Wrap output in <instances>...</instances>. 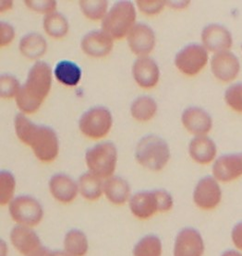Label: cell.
Segmentation results:
<instances>
[{
	"instance_id": "cell-14",
	"label": "cell",
	"mask_w": 242,
	"mask_h": 256,
	"mask_svg": "<svg viewBox=\"0 0 242 256\" xmlns=\"http://www.w3.org/2000/svg\"><path fill=\"white\" fill-rule=\"evenodd\" d=\"M130 51L137 58L149 56L156 44V36L152 27L143 22H137L127 36Z\"/></svg>"
},
{
	"instance_id": "cell-10",
	"label": "cell",
	"mask_w": 242,
	"mask_h": 256,
	"mask_svg": "<svg viewBox=\"0 0 242 256\" xmlns=\"http://www.w3.org/2000/svg\"><path fill=\"white\" fill-rule=\"evenodd\" d=\"M128 204L131 215L139 220H151L161 213L157 189L133 194Z\"/></svg>"
},
{
	"instance_id": "cell-42",
	"label": "cell",
	"mask_w": 242,
	"mask_h": 256,
	"mask_svg": "<svg viewBox=\"0 0 242 256\" xmlns=\"http://www.w3.org/2000/svg\"><path fill=\"white\" fill-rule=\"evenodd\" d=\"M220 256H242V252L240 250L229 249V250H224Z\"/></svg>"
},
{
	"instance_id": "cell-8",
	"label": "cell",
	"mask_w": 242,
	"mask_h": 256,
	"mask_svg": "<svg viewBox=\"0 0 242 256\" xmlns=\"http://www.w3.org/2000/svg\"><path fill=\"white\" fill-rule=\"evenodd\" d=\"M209 62V52L201 44H189L181 48L174 58L177 70L187 76H197Z\"/></svg>"
},
{
	"instance_id": "cell-33",
	"label": "cell",
	"mask_w": 242,
	"mask_h": 256,
	"mask_svg": "<svg viewBox=\"0 0 242 256\" xmlns=\"http://www.w3.org/2000/svg\"><path fill=\"white\" fill-rule=\"evenodd\" d=\"M224 100L232 111L242 114V82L231 84L224 92Z\"/></svg>"
},
{
	"instance_id": "cell-13",
	"label": "cell",
	"mask_w": 242,
	"mask_h": 256,
	"mask_svg": "<svg viewBox=\"0 0 242 256\" xmlns=\"http://www.w3.org/2000/svg\"><path fill=\"white\" fill-rule=\"evenodd\" d=\"M201 41L207 51L213 54L230 51L234 42L230 30L220 24H210L203 27Z\"/></svg>"
},
{
	"instance_id": "cell-28",
	"label": "cell",
	"mask_w": 242,
	"mask_h": 256,
	"mask_svg": "<svg viewBox=\"0 0 242 256\" xmlns=\"http://www.w3.org/2000/svg\"><path fill=\"white\" fill-rule=\"evenodd\" d=\"M43 28L49 37L53 39H61L69 34L70 24L62 13L54 12L44 16Z\"/></svg>"
},
{
	"instance_id": "cell-34",
	"label": "cell",
	"mask_w": 242,
	"mask_h": 256,
	"mask_svg": "<svg viewBox=\"0 0 242 256\" xmlns=\"http://www.w3.org/2000/svg\"><path fill=\"white\" fill-rule=\"evenodd\" d=\"M136 8L140 12L148 15L153 16L157 15L166 6V1L164 0H137L135 2Z\"/></svg>"
},
{
	"instance_id": "cell-44",
	"label": "cell",
	"mask_w": 242,
	"mask_h": 256,
	"mask_svg": "<svg viewBox=\"0 0 242 256\" xmlns=\"http://www.w3.org/2000/svg\"><path fill=\"white\" fill-rule=\"evenodd\" d=\"M241 52H242V44H241Z\"/></svg>"
},
{
	"instance_id": "cell-9",
	"label": "cell",
	"mask_w": 242,
	"mask_h": 256,
	"mask_svg": "<svg viewBox=\"0 0 242 256\" xmlns=\"http://www.w3.org/2000/svg\"><path fill=\"white\" fill-rule=\"evenodd\" d=\"M223 198V192L219 182L213 176H204L196 184L192 200L199 210L204 211L215 210Z\"/></svg>"
},
{
	"instance_id": "cell-23",
	"label": "cell",
	"mask_w": 242,
	"mask_h": 256,
	"mask_svg": "<svg viewBox=\"0 0 242 256\" xmlns=\"http://www.w3.org/2000/svg\"><path fill=\"white\" fill-rule=\"evenodd\" d=\"M48 42L45 37L37 32L24 35L19 42L20 52L30 60L41 58L48 52Z\"/></svg>"
},
{
	"instance_id": "cell-32",
	"label": "cell",
	"mask_w": 242,
	"mask_h": 256,
	"mask_svg": "<svg viewBox=\"0 0 242 256\" xmlns=\"http://www.w3.org/2000/svg\"><path fill=\"white\" fill-rule=\"evenodd\" d=\"M18 78L11 74H2L0 76V97L1 99H15L21 90Z\"/></svg>"
},
{
	"instance_id": "cell-16",
	"label": "cell",
	"mask_w": 242,
	"mask_h": 256,
	"mask_svg": "<svg viewBox=\"0 0 242 256\" xmlns=\"http://www.w3.org/2000/svg\"><path fill=\"white\" fill-rule=\"evenodd\" d=\"M212 174L219 182H231L242 177V152L224 154L216 158Z\"/></svg>"
},
{
	"instance_id": "cell-25",
	"label": "cell",
	"mask_w": 242,
	"mask_h": 256,
	"mask_svg": "<svg viewBox=\"0 0 242 256\" xmlns=\"http://www.w3.org/2000/svg\"><path fill=\"white\" fill-rule=\"evenodd\" d=\"M79 194L89 202H95L104 196V180L91 172H84L78 179Z\"/></svg>"
},
{
	"instance_id": "cell-26",
	"label": "cell",
	"mask_w": 242,
	"mask_h": 256,
	"mask_svg": "<svg viewBox=\"0 0 242 256\" xmlns=\"http://www.w3.org/2000/svg\"><path fill=\"white\" fill-rule=\"evenodd\" d=\"M90 249L88 237L79 228H71L63 239V250L71 256H86Z\"/></svg>"
},
{
	"instance_id": "cell-24",
	"label": "cell",
	"mask_w": 242,
	"mask_h": 256,
	"mask_svg": "<svg viewBox=\"0 0 242 256\" xmlns=\"http://www.w3.org/2000/svg\"><path fill=\"white\" fill-rule=\"evenodd\" d=\"M57 82L66 87H75L81 82L83 71L79 64L71 60H61L53 71Z\"/></svg>"
},
{
	"instance_id": "cell-39",
	"label": "cell",
	"mask_w": 242,
	"mask_h": 256,
	"mask_svg": "<svg viewBox=\"0 0 242 256\" xmlns=\"http://www.w3.org/2000/svg\"><path fill=\"white\" fill-rule=\"evenodd\" d=\"M52 254H53V250H50L49 248L43 245L39 249L35 250L28 256H52Z\"/></svg>"
},
{
	"instance_id": "cell-15",
	"label": "cell",
	"mask_w": 242,
	"mask_h": 256,
	"mask_svg": "<svg viewBox=\"0 0 242 256\" xmlns=\"http://www.w3.org/2000/svg\"><path fill=\"white\" fill-rule=\"evenodd\" d=\"M131 75L136 84L144 90L155 87L160 80V68L154 59L150 56L137 58L131 66Z\"/></svg>"
},
{
	"instance_id": "cell-43",
	"label": "cell",
	"mask_w": 242,
	"mask_h": 256,
	"mask_svg": "<svg viewBox=\"0 0 242 256\" xmlns=\"http://www.w3.org/2000/svg\"><path fill=\"white\" fill-rule=\"evenodd\" d=\"M52 256H71L70 254H68L66 252L62 250H53V254Z\"/></svg>"
},
{
	"instance_id": "cell-17",
	"label": "cell",
	"mask_w": 242,
	"mask_h": 256,
	"mask_svg": "<svg viewBox=\"0 0 242 256\" xmlns=\"http://www.w3.org/2000/svg\"><path fill=\"white\" fill-rule=\"evenodd\" d=\"M181 122L189 134L194 136H207L213 128L211 114L201 107L190 106L182 112Z\"/></svg>"
},
{
	"instance_id": "cell-12",
	"label": "cell",
	"mask_w": 242,
	"mask_h": 256,
	"mask_svg": "<svg viewBox=\"0 0 242 256\" xmlns=\"http://www.w3.org/2000/svg\"><path fill=\"white\" fill-rule=\"evenodd\" d=\"M210 66L213 76L224 83L234 82L240 73L239 59L231 51L213 54Z\"/></svg>"
},
{
	"instance_id": "cell-29",
	"label": "cell",
	"mask_w": 242,
	"mask_h": 256,
	"mask_svg": "<svg viewBox=\"0 0 242 256\" xmlns=\"http://www.w3.org/2000/svg\"><path fill=\"white\" fill-rule=\"evenodd\" d=\"M163 242L155 234L144 235L136 242L132 256H162Z\"/></svg>"
},
{
	"instance_id": "cell-30",
	"label": "cell",
	"mask_w": 242,
	"mask_h": 256,
	"mask_svg": "<svg viewBox=\"0 0 242 256\" xmlns=\"http://www.w3.org/2000/svg\"><path fill=\"white\" fill-rule=\"evenodd\" d=\"M17 189V180L12 172L6 170L0 172V204L8 206L16 198L15 192Z\"/></svg>"
},
{
	"instance_id": "cell-37",
	"label": "cell",
	"mask_w": 242,
	"mask_h": 256,
	"mask_svg": "<svg viewBox=\"0 0 242 256\" xmlns=\"http://www.w3.org/2000/svg\"><path fill=\"white\" fill-rule=\"evenodd\" d=\"M231 240L236 250L242 252V222L236 223L231 230Z\"/></svg>"
},
{
	"instance_id": "cell-41",
	"label": "cell",
	"mask_w": 242,
	"mask_h": 256,
	"mask_svg": "<svg viewBox=\"0 0 242 256\" xmlns=\"http://www.w3.org/2000/svg\"><path fill=\"white\" fill-rule=\"evenodd\" d=\"M9 254V246L4 240H0V256H8Z\"/></svg>"
},
{
	"instance_id": "cell-18",
	"label": "cell",
	"mask_w": 242,
	"mask_h": 256,
	"mask_svg": "<svg viewBox=\"0 0 242 256\" xmlns=\"http://www.w3.org/2000/svg\"><path fill=\"white\" fill-rule=\"evenodd\" d=\"M48 189L51 196L60 204H71L80 194L77 180L64 174L51 176L48 180Z\"/></svg>"
},
{
	"instance_id": "cell-38",
	"label": "cell",
	"mask_w": 242,
	"mask_h": 256,
	"mask_svg": "<svg viewBox=\"0 0 242 256\" xmlns=\"http://www.w3.org/2000/svg\"><path fill=\"white\" fill-rule=\"evenodd\" d=\"M190 1H166V6L172 8L173 10H185L189 6Z\"/></svg>"
},
{
	"instance_id": "cell-40",
	"label": "cell",
	"mask_w": 242,
	"mask_h": 256,
	"mask_svg": "<svg viewBox=\"0 0 242 256\" xmlns=\"http://www.w3.org/2000/svg\"><path fill=\"white\" fill-rule=\"evenodd\" d=\"M13 6V1L11 0H3L0 2V10L1 12H8L12 10Z\"/></svg>"
},
{
	"instance_id": "cell-36",
	"label": "cell",
	"mask_w": 242,
	"mask_h": 256,
	"mask_svg": "<svg viewBox=\"0 0 242 256\" xmlns=\"http://www.w3.org/2000/svg\"><path fill=\"white\" fill-rule=\"evenodd\" d=\"M15 29L12 24L1 22H0V46L6 47L10 46L15 39Z\"/></svg>"
},
{
	"instance_id": "cell-22",
	"label": "cell",
	"mask_w": 242,
	"mask_h": 256,
	"mask_svg": "<svg viewBox=\"0 0 242 256\" xmlns=\"http://www.w3.org/2000/svg\"><path fill=\"white\" fill-rule=\"evenodd\" d=\"M104 196L114 206L129 204L132 196L130 182L123 177L114 175L104 180Z\"/></svg>"
},
{
	"instance_id": "cell-11",
	"label": "cell",
	"mask_w": 242,
	"mask_h": 256,
	"mask_svg": "<svg viewBox=\"0 0 242 256\" xmlns=\"http://www.w3.org/2000/svg\"><path fill=\"white\" fill-rule=\"evenodd\" d=\"M204 240L194 228H183L177 232L173 246V256H203Z\"/></svg>"
},
{
	"instance_id": "cell-35",
	"label": "cell",
	"mask_w": 242,
	"mask_h": 256,
	"mask_svg": "<svg viewBox=\"0 0 242 256\" xmlns=\"http://www.w3.org/2000/svg\"><path fill=\"white\" fill-rule=\"evenodd\" d=\"M24 5L33 12L48 15L49 13L57 12L58 3L55 0H25Z\"/></svg>"
},
{
	"instance_id": "cell-27",
	"label": "cell",
	"mask_w": 242,
	"mask_h": 256,
	"mask_svg": "<svg viewBox=\"0 0 242 256\" xmlns=\"http://www.w3.org/2000/svg\"><path fill=\"white\" fill-rule=\"evenodd\" d=\"M130 111L131 116L136 121L149 122L155 116L158 111V105L154 98L148 95H142L133 100Z\"/></svg>"
},
{
	"instance_id": "cell-31",
	"label": "cell",
	"mask_w": 242,
	"mask_h": 256,
	"mask_svg": "<svg viewBox=\"0 0 242 256\" xmlns=\"http://www.w3.org/2000/svg\"><path fill=\"white\" fill-rule=\"evenodd\" d=\"M79 6L83 16L94 22H102L109 10L106 0H81Z\"/></svg>"
},
{
	"instance_id": "cell-20",
	"label": "cell",
	"mask_w": 242,
	"mask_h": 256,
	"mask_svg": "<svg viewBox=\"0 0 242 256\" xmlns=\"http://www.w3.org/2000/svg\"><path fill=\"white\" fill-rule=\"evenodd\" d=\"M10 240L13 248L24 256H30L43 246L40 236L34 228L16 225L10 232Z\"/></svg>"
},
{
	"instance_id": "cell-7",
	"label": "cell",
	"mask_w": 242,
	"mask_h": 256,
	"mask_svg": "<svg viewBox=\"0 0 242 256\" xmlns=\"http://www.w3.org/2000/svg\"><path fill=\"white\" fill-rule=\"evenodd\" d=\"M9 214L19 226L35 228L38 226L45 216L41 202L31 196H19L8 206Z\"/></svg>"
},
{
	"instance_id": "cell-1",
	"label": "cell",
	"mask_w": 242,
	"mask_h": 256,
	"mask_svg": "<svg viewBox=\"0 0 242 256\" xmlns=\"http://www.w3.org/2000/svg\"><path fill=\"white\" fill-rule=\"evenodd\" d=\"M14 130L18 140L29 146L39 162L51 163L59 157V136L53 128L36 124L20 112L14 118Z\"/></svg>"
},
{
	"instance_id": "cell-5",
	"label": "cell",
	"mask_w": 242,
	"mask_h": 256,
	"mask_svg": "<svg viewBox=\"0 0 242 256\" xmlns=\"http://www.w3.org/2000/svg\"><path fill=\"white\" fill-rule=\"evenodd\" d=\"M84 160L89 172L107 180L115 175L118 165V148L112 142H99L86 150Z\"/></svg>"
},
{
	"instance_id": "cell-2",
	"label": "cell",
	"mask_w": 242,
	"mask_h": 256,
	"mask_svg": "<svg viewBox=\"0 0 242 256\" xmlns=\"http://www.w3.org/2000/svg\"><path fill=\"white\" fill-rule=\"evenodd\" d=\"M53 70L44 61H36L30 68L26 80L15 98V102L25 116L36 114L50 94Z\"/></svg>"
},
{
	"instance_id": "cell-4",
	"label": "cell",
	"mask_w": 242,
	"mask_h": 256,
	"mask_svg": "<svg viewBox=\"0 0 242 256\" xmlns=\"http://www.w3.org/2000/svg\"><path fill=\"white\" fill-rule=\"evenodd\" d=\"M137 8L131 1L121 0L113 5L101 22V30L113 41L127 38L137 22Z\"/></svg>"
},
{
	"instance_id": "cell-19",
	"label": "cell",
	"mask_w": 242,
	"mask_h": 256,
	"mask_svg": "<svg viewBox=\"0 0 242 256\" xmlns=\"http://www.w3.org/2000/svg\"><path fill=\"white\" fill-rule=\"evenodd\" d=\"M114 41L102 30L89 32L81 40V49L86 56L94 58H102L113 50Z\"/></svg>"
},
{
	"instance_id": "cell-6",
	"label": "cell",
	"mask_w": 242,
	"mask_h": 256,
	"mask_svg": "<svg viewBox=\"0 0 242 256\" xmlns=\"http://www.w3.org/2000/svg\"><path fill=\"white\" fill-rule=\"evenodd\" d=\"M112 112L105 106H95L84 112L79 119L78 126L81 133L87 138L103 140L111 131Z\"/></svg>"
},
{
	"instance_id": "cell-3",
	"label": "cell",
	"mask_w": 242,
	"mask_h": 256,
	"mask_svg": "<svg viewBox=\"0 0 242 256\" xmlns=\"http://www.w3.org/2000/svg\"><path fill=\"white\" fill-rule=\"evenodd\" d=\"M134 157L142 168L158 172L165 169L171 158L170 146L156 134H147L138 141Z\"/></svg>"
},
{
	"instance_id": "cell-21",
	"label": "cell",
	"mask_w": 242,
	"mask_h": 256,
	"mask_svg": "<svg viewBox=\"0 0 242 256\" xmlns=\"http://www.w3.org/2000/svg\"><path fill=\"white\" fill-rule=\"evenodd\" d=\"M190 158L200 165H209L217 158V146L208 136H194L188 146Z\"/></svg>"
}]
</instances>
